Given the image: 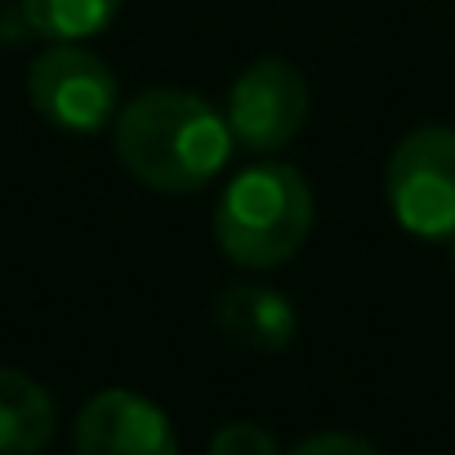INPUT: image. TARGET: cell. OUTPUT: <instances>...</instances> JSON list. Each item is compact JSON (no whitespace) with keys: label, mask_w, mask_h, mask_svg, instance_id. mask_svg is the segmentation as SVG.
Listing matches in <instances>:
<instances>
[{"label":"cell","mask_w":455,"mask_h":455,"mask_svg":"<svg viewBox=\"0 0 455 455\" xmlns=\"http://www.w3.org/2000/svg\"><path fill=\"white\" fill-rule=\"evenodd\" d=\"M121 165L156 192H201L233 156L223 112L192 90H148L112 121Z\"/></svg>","instance_id":"cell-1"},{"label":"cell","mask_w":455,"mask_h":455,"mask_svg":"<svg viewBox=\"0 0 455 455\" xmlns=\"http://www.w3.org/2000/svg\"><path fill=\"white\" fill-rule=\"evenodd\" d=\"M313 228V188L295 165H251L223 188L214 237L237 268L264 273L299 255Z\"/></svg>","instance_id":"cell-2"},{"label":"cell","mask_w":455,"mask_h":455,"mask_svg":"<svg viewBox=\"0 0 455 455\" xmlns=\"http://www.w3.org/2000/svg\"><path fill=\"white\" fill-rule=\"evenodd\" d=\"M388 210L411 237L451 242L455 237V130L419 125L411 130L384 174Z\"/></svg>","instance_id":"cell-3"},{"label":"cell","mask_w":455,"mask_h":455,"mask_svg":"<svg viewBox=\"0 0 455 455\" xmlns=\"http://www.w3.org/2000/svg\"><path fill=\"white\" fill-rule=\"evenodd\" d=\"M116 94L121 90L112 68L81 45H54L28 72V99L36 116L63 134H99L108 121H116Z\"/></svg>","instance_id":"cell-4"},{"label":"cell","mask_w":455,"mask_h":455,"mask_svg":"<svg viewBox=\"0 0 455 455\" xmlns=\"http://www.w3.org/2000/svg\"><path fill=\"white\" fill-rule=\"evenodd\" d=\"M223 121L233 143L251 152H282L308 121V85L299 68L286 59L251 63L228 90Z\"/></svg>","instance_id":"cell-5"},{"label":"cell","mask_w":455,"mask_h":455,"mask_svg":"<svg viewBox=\"0 0 455 455\" xmlns=\"http://www.w3.org/2000/svg\"><path fill=\"white\" fill-rule=\"evenodd\" d=\"M76 455H179V437L152 397L103 388L76 415Z\"/></svg>","instance_id":"cell-6"},{"label":"cell","mask_w":455,"mask_h":455,"mask_svg":"<svg viewBox=\"0 0 455 455\" xmlns=\"http://www.w3.org/2000/svg\"><path fill=\"white\" fill-rule=\"evenodd\" d=\"M214 322L228 339L251 348V353H282L295 339V326H299L295 304L282 291L255 286V282L228 286L214 299Z\"/></svg>","instance_id":"cell-7"},{"label":"cell","mask_w":455,"mask_h":455,"mask_svg":"<svg viewBox=\"0 0 455 455\" xmlns=\"http://www.w3.org/2000/svg\"><path fill=\"white\" fill-rule=\"evenodd\" d=\"M59 411L45 384L0 366V455H41L54 442Z\"/></svg>","instance_id":"cell-8"},{"label":"cell","mask_w":455,"mask_h":455,"mask_svg":"<svg viewBox=\"0 0 455 455\" xmlns=\"http://www.w3.org/2000/svg\"><path fill=\"white\" fill-rule=\"evenodd\" d=\"M121 0H23V19L36 36L54 45H81L116 19Z\"/></svg>","instance_id":"cell-9"},{"label":"cell","mask_w":455,"mask_h":455,"mask_svg":"<svg viewBox=\"0 0 455 455\" xmlns=\"http://www.w3.org/2000/svg\"><path fill=\"white\" fill-rule=\"evenodd\" d=\"M210 455H282L277 437L251 419H233L210 437Z\"/></svg>","instance_id":"cell-10"},{"label":"cell","mask_w":455,"mask_h":455,"mask_svg":"<svg viewBox=\"0 0 455 455\" xmlns=\"http://www.w3.org/2000/svg\"><path fill=\"white\" fill-rule=\"evenodd\" d=\"M286 455H379V451L357 433H317V437H304Z\"/></svg>","instance_id":"cell-11"},{"label":"cell","mask_w":455,"mask_h":455,"mask_svg":"<svg viewBox=\"0 0 455 455\" xmlns=\"http://www.w3.org/2000/svg\"><path fill=\"white\" fill-rule=\"evenodd\" d=\"M446 246H451V264H455V237H451V242H446Z\"/></svg>","instance_id":"cell-12"}]
</instances>
